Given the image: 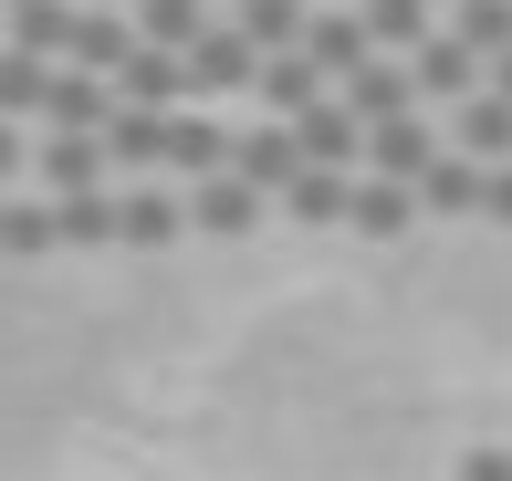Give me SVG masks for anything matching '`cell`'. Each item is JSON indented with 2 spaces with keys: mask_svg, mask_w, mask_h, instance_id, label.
<instances>
[{
  "mask_svg": "<svg viewBox=\"0 0 512 481\" xmlns=\"http://www.w3.org/2000/svg\"><path fill=\"white\" fill-rule=\"evenodd\" d=\"M11 157H21V168H42V189H53V199H74V189H95V168H105V136H84V126H42V147H32V136H11Z\"/></svg>",
  "mask_w": 512,
  "mask_h": 481,
  "instance_id": "1",
  "label": "cell"
},
{
  "mask_svg": "<svg viewBox=\"0 0 512 481\" xmlns=\"http://www.w3.org/2000/svg\"><path fill=\"white\" fill-rule=\"evenodd\" d=\"M241 84H262V42L241 21H209L189 42V95H241Z\"/></svg>",
  "mask_w": 512,
  "mask_h": 481,
  "instance_id": "2",
  "label": "cell"
},
{
  "mask_svg": "<svg viewBox=\"0 0 512 481\" xmlns=\"http://www.w3.org/2000/svg\"><path fill=\"white\" fill-rule=\"evenodd\" d=\"M262 199H272V189H262L251 168H209L189 210H199V231H209V241H251V231H262Z\"/></svg>",
  "mask_w": 512,
  "mask_h": 481,
  "instance_id": "3",
  "label": "cell"
},
{
  "mask_svg": "<svg viewBox=\"0 0 512 481\" xmlns=\"http://www.w3.org/2000/svg\"><path fill=\"white\" fill-rule=\"evenodd\" d=\"M335 95L356 105L366 126H387V116H418V95H429V84H418V53H408V63H387V53H377V63H356Z\"/></svg>",
  "mask_w": 512,
  "mask_h": 481,
  "instance_id": "4",
  "label": "cell"
},
{
  "mask_svg": "<svg viewBox=\"0 0 512 481\" xmlns=\"http://www.w3.org/2000/svg\"><path fill=\"white\" fill-rule=\"evenodd\" d=\"M418 199H429V220H471L481 199H492V157L439 147V157H429V178H418Z\"/></svg>",
  "mask_w": 512,
  "mask_h": 481,
  "instance_id": "5",
  "label": "cell"
},
{
  "mask_svg": "<svg viewBox=\"0 0 512 481\" xmlns=\"http://www.w3.org/2000/svg\"><path fill=\"white\" fill-rule=\"evenodd\" d=\"M304 53L324 63V74H356V63H377L387 53V42H377V21H366V0H356V11H335V0H324V11H314V32H304Z\"/></svg>",
  "mask_w": 512,
  "mask_h": 481,
  "instance_id": "6",
  "label": "cell"
},
{
  "mask_svg": "<svg viewBox=\"0 0 512 481\" xmlns=\"http://www.w3.org/2000/svg\"><path fill=\"white\" fill-rule=\"evenodd\" d=\"M293 126H304V157H314V168H356V157H366V136H377V126H366V116H356V105H345V95L304 105V116H293Z\"/></svg>",
  "mask_w": 512,
  "mask_h": 481,
  "instance_id": "7",
  "label": "cell"
},
{
  "mask_svg": "<svg viewBox=\"0 0 512 481\" xmlns=\"http://www.w3.org/2000/svg\"><path fill=\"white\" fill-rule=\"evenodd\" d=\"M115 95L126 105H189V53H178V42H136L126 74H115Z\"/></svg>",
  "mask_w": 512,
  "mask_h": 481,
  "instance_id": "8",
  "label": "cell"
},
{
  "mask_svg": "<svg viewBox=\"0 0 512 481\" xmlns=\"http://www.w3.org/2000/svg\"><path fill=\"white\" fill-rule=\"evenodd\" d=\"M230 168H251V178H262V189H272V199H283L293 178L314 168V157H304V126H293V116H283V126H251L241 147H230Z\"/></svg>",
  "mask_w": 512,
  "mask_h": 481,
  "instance_id": "9",
  "label": "cell"
},
{
  "mask_svg": "<svg viewBox=\"0 0 512 481\" xmlns=\"http://www.w3.org/2000/svg\"><path fill=\"white\" fill-rule=\"evenodd\" d=\"M418 210H429V199H418V178H366L356 189V220H345V231H366V241H408L418 231Z\"/></svg>",
  "mask_w": 512,
  "mask_h": 481,
  "instance_id": "10",
  "label": "cell"
},
{
  "mask_svg": "<svg viewBox=\"0 0 512 481\" xmlns=\"http://www.w3.org/2000/svg\"><path fill=\"white\" fill-rule=\"evenodd\" d=\"M189 231H199V210H178V199L157 189V168H147V189H126V251H168Z\"/></svg>",
  "mask_w": 512,
  "mask_h": 481,
  "instance_id": "11",
  "label": "cell"
},
{
  "mask_svg": "<svg viewBox=\"0 0 512 481\" xmlns=\"http://www.w3.org/2000/svg\"><path fill=\"white\" fill-rule=\"evenodd\" d=\"M335 95V74H324L314 53H262V105L272 116H304V105H324Z\"/></svg>",
  "mask_w": 512,
  "mask_h": 481,
  "instance_id": "12",
  "label": "cell"
},
{
  "mask_svg": "<svg viewBox=\"0 0 512 481\" xmlns=\"http://www.w3.org/2000/svg\"><path fill=\"white\" fill-rule=\"evenodd\" d=\"M136 42H147V32H136V11H84V21H74V53H63V63H84V74H126Z\"/></svg>",
  "mask_w": 512,
  "mask_h": 481,
  "instance_id": "13",
  "label": "cell"
},
{
  "mask_svg": "<svg viewBox=\"0 0 512 481\" xmlns=\"http://www.w3.org/2000/svg\"><path fill=\"white\" fill-rule=\"evenodd\" d=\"M74 21H84V0H11V53H74Z\"/></svg>",
  "mask_w": 512,
  "mask_h": 481,
  "instance_id": "14",
  "label": "cell"
},
{
  "mask_svg": "<svg viewBox=\"0 0 512 481\" xmlns=\"http://www.w3.org/2000/svg\"><path fill=\"white\" fill-rule=\"evenodd\" d=\"M168 116H178V105H126V116L105 126L115 168H157V178H168Z\"/></svg>",
  "mask_w": 512,
  "mask_h": 481,
  "instance_id": "15",
  "label": "cell"
},
{
  "mask_svg": "<svg viewBox=\"0 0 512 481\" xmlns=\"http://www.w3.org/2000/svg\"><path fill=\"white\" fill-rule=\"evenodd\" d=\"M283 210L304 220V231H335V220H356V178H345V168H304L283 189Z\"/></svg>",
  "mask_w": 512,
  "mask_h": 481,
  "instance_id": "16",
  "label": "cell"
},
{
  "mask_svg": "<svg viewBox=\"0 0 512 481\" xmlns=\"http://www.w3.org/2000/svg\"><path fill=\"white\" fill-rule=\"evenodd\" d=\"M53 210H63V241H74V251H126V199L74 189V199H53Z\"/></svg>",
  "mask_w": 512,
  "mask_h": 481,
  "instance_id": "17",
  "label": "cell"
},
{
  "mask_svg": "<svg viewBox=\"0 0 512 481\" xmlns=\"http://www.w3.org/2000/svg\"><path fill=\"white\" fill-rule=\"evenodd\" d=\"M0 251H11V262H42V251H63V210H53V189L0 210Z\"/></svg>",
  "mask_w": 512,
  "mask_h": 481,
  "instance_id": "18",
  "label": "cell"
},
{
  "mask_svg": "<svg viewBox=\"0 0 512 481\" xmlns=\"http://www.w3.org/2000/svg\"><path fill=\"white\" fill-rule=\"evenodd\" d=\"M230 147H241V136H220L209 116H189V105L168 116V168H178V178H209V168H230Z\"/></svg>",
  "mask_w": 512,
  "mask_h": 481,
  "instance_id": "19",
  "label": "cell"
},
{
  "mask_svg": "<svg viewBox=\"0 0 512 481\" xmlns=\"http://www.w3.org/2000/svg\"><path fill=\"white\" fill-rule=\"evenodd\" d=\"M460 147H471V157H492V168L512 157V95H502V84L460 95Z\"/></svg>",
  "mask_w": 512,
  "mask_h": 481,
  "instance_id": "20",
  "label": "cell"
},
{
  "mask_svg": "<svg viewBox=\"0 0 512 481\" xmlns=\"http://www.w3.org/2000/svg\"><path fill=\"white\" fill-rule=\"evenodd\" d=\"M241 21L251 42H262V53H304V32H314V0H241Z\"/></svg>",
  "mask_w": 512,
  "mask_h": 481,
  "instance_id": "21",
  "label": "cell"
},
{
  "mask_svg": "<svg viewBox=\"0 0 512 481\" xmlns=\"http://www.w3.org/2000/svg\"><path fill=\"white\" fill-rule=\"evenodd\" d=\"M42 95H53V53H0V116L42 126Z\"/></svg>",
  "mask_w": 512,
  "mask_h": 481,
  "instance_id": "22",
  "label": "cell"
},
{
  "mask_svg": "<svg viewBox=\"0 0 512 481\" xmlns=\"http://www.w3.org/2000/svg\"><path fill=\"white\" fill-rule=\"evenodd\" d=\"M429 126H418V116H387L377 136H366V168H387V178H429Z\"/></svg>",
  "mask_w": 512,
  "mask_h": 481,
  "instance_id": "23",
  "label": "cell"
},
{
  "mask_svg": "<svg viewBox=\"0 0 512 481\" xmlns=\"http://www.w3.org/2000/svg\"><path fill=\"white\" fill-rule=\"evenodd\" d=\"M136 32H147V42H178V53H189V42L209 32V0H136Z\"/></svg>",
  "mask_w": 512,
  "mask_h": 481,
  "instance_id": "24",
  "label": "cell"
},
{
  "mask_svg": "<svg viewBox=\"0 0 512 481\" xmlns=\"http://www.w3.org/2000/svg\"><path fill=\"white\" fill-rule=\"evenodd\" d=\"M429 11L439 0H366V21H377L387 53H418V42H429Z\"/></svg>",
  "mask_w": 512,
  "mask_h": 481,
  "instance_id": "25",
  "label": "cell"
},
{
  "mask_svg": "<svg viewBox=\"0 0 512 481\" xmlns=\"http://www.w3.org/2000/svg\"><path fill=\"white\" fill-rule=\"evenodd\" d=\"M460 481H512V450H471V461H460Z\"/></svg>",
  "mask_w": 512,
  "mask_h": 481,
  "instance_id": "26",
  "label": "cell"
},
{
  "mask_svg": "<svg viewBox=\"0 0 512 481\" xmlns=\"http://www.w3.org/2000/svg\"><path fill=\"white\" fill-rule=\"evenodd\" d=\"M481 220H502V231H512V157L492 168V199H481Z\"/></svg>",
  "mask_w": 512,
  "mask_h": 481,
  "instance_id": "27",
  "label": "cell"
},
{
  "mask_svg": "<svg viewBox=\"0 0 512 481\" xmlns=\"http://www.w3.org/2000/svg\"><path fill=\"white\" fill-rule=\"evenodd\" d=\"M492 84H502V95H512V53H502V63H492Z\"/></svg>",
  "mask_w": 512,
  "mask_h": 481,
  "instance_id": "28",
  "label": "cell"
},
{
  "mask_svg": "<svg viewBox=\"0 0 512 481\" xmlns=\"http://www.w3.org/2000/svg\"><path fill=\"white\" fill-rule=\"evenodd\" d=\"M450 11H460V0H450Z\"/></svg>",
  "mask_w": 512,
  "mask_h": 481,
  "instance_id": "29",
  "label": "cell"
}]
</instances>
